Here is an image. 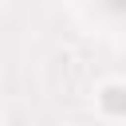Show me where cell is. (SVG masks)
Returning <instances> with one entry per match:
<instances>
[{"instance_id":"cell-1","label":"cell","mask_w":126,"mask_h":126,"mask_svg":"<svg viewBox=\"0 0 126 126\" xmlns=\"http://www.w3.org/2000/svg\"><path fill=\"white\" fill-rule=\"evenodd\" d=\"M98 110H102V114H110V118L126 114V87H122V83L102 87V91H98Z\"/></svg>"}]
</instances>
